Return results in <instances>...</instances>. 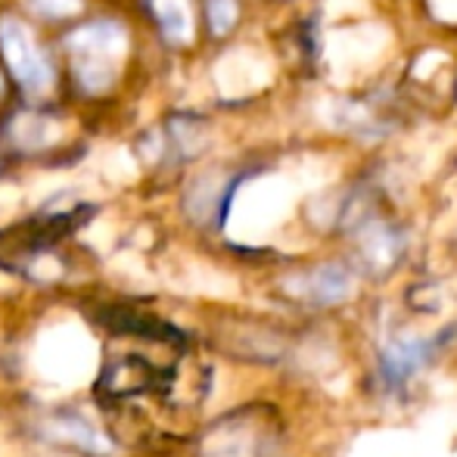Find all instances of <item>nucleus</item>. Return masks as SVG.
Returning a JSON list of instances; mask_svg holds the SVG:
<instances>
[{
  "label": "nucleus",
  "instance_id": "f257e3e1",
  "mask_svg": "<svg viewBox=\"0 0 457 457\" xmlns=\"http://www.w3.org/2000/svg\"><path fill=\"white\" fill-rule=\"evenodd\" d=\"M171 379V370H156L146 358L125 355L121 361H109L100 377V392L112 398L140 395L150 389H165Z\"/></svg>",
  "mask_w": 457,
  "mask_h": 457
}]
</instances>
